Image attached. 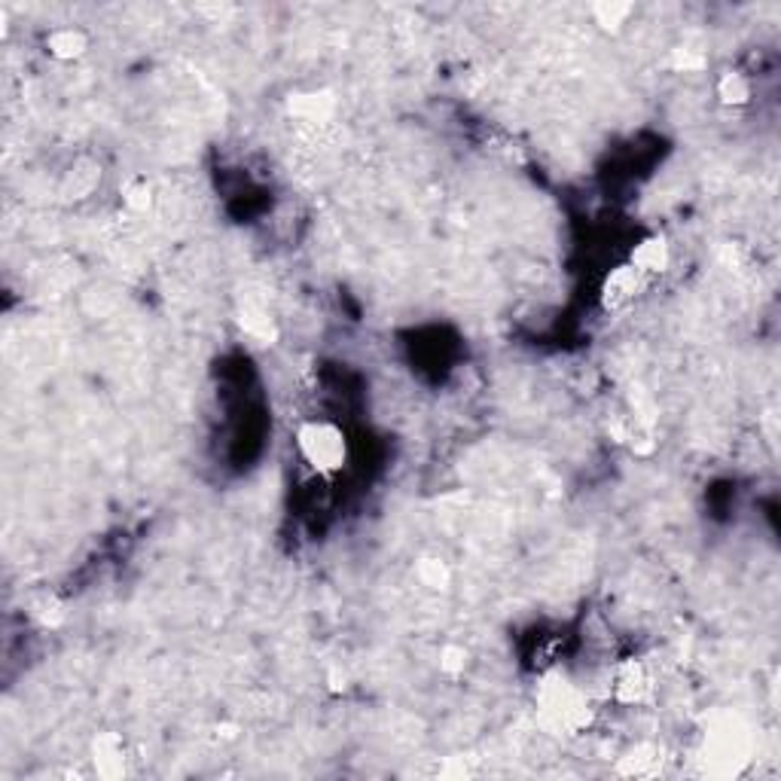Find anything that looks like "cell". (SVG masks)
<instances>
[{
	"mask_svg": "<svg viewBox=\"0 0 781 781\" xmlns=\"http://www.w3.org/2000/svg\"><path fill=\"white\" fill-rule=\"evenodd\" d=\"M656 766H660V751L653 745H638L626 757H620V772L623 776H651Z\"/></svg>",
	"mask_w": 781,
	"mask_h": 781,
	"instance_id": "15",
	"label": "cell"
},
{
	"mask_svg": "<svg viewBox=\"0 0 781 781\" xmlns=\"http://www.w3.org/2000/svg\"><path fill=\"white\" fill-rule=\"evenodd\" d=\"M65 617H68V610H65V605H58V601H43L40 605V610H37V620L43 626H58V623H65Z\"/></svg>",
	"mask_w": 781,
	"mask_h": 781,
	"instance_id": "19",
	"label": "cell"
},
{
	"mask_svg": "<svg viewBox=\"0 0 781 781\" xmlns=\"http://www.w3.org/2000/svg\"><path fill=\"white\" fill-rule=\"evenodd\" d=\"M327 681H330V690H333V693H342L345 683H349V678H345L339 669H333L330 674H327Z\"/></svg>",
	"mask_w": 781,
	"mask_h": 781,
	"instance_id": "21",
	"label": "cell"
},
{
	"mask_svg": "<svg viewBox=\"0 0 781 781\" xmlns=\"http://www.w3.org/2000/svg\"><path fill=\"white\" fill-rule=\"evenodd\" d=\"M635 16V6L626 4V0H601V4L592 6V19H596V25L601 31H623L629 19Z\"/></svg>",
	"mask_w": 781,
	"mask_h": 781,
	"instance_id": "11",
	"label": "cell"
},
{
	"mask_svg": "<svg viewBox=\"0 0 781 781\" xmlns=\"http://www.w3.org/2000/svg\"><path fill=\"white\" fill-rule=\"evenodd\" d=\"M98 181H101V168L95 162H77L70 168V174L65 177V193L70 199H86V195L98 186Z\"/></svg>",
	"mask_w": 781,
	"mask_h": 781,
	"instance_id": "12",
	"label": "cell"
},
{
	"mask_svg": "<svg viewBox=\"0 0 781 781\" xmlns=\"http://www.w3.org/2000/svg\"><path fill=\"white\" fill-rule=\"evenodd\" d=\"M669 68L674 70V74H699V70H705V68H708V58H705L699 49L678 47V49H672V56H669Z\"/></svg>",
	"mask_w": 781,
	"mask_h": 781,
	"instance_id": "17",
	"label": "cell"
},
{
	"mask_svg": "<svg viewBox=\"0 0 781 781\" xmlns=\"http://www.w3.org/2000/svg\"><path fill=\"white\" fill-rule=\"evenodd\" d=\"M647 284V275H641L635 269V266H617V269H610V275L605 278V284H601V303H605L608 308H620L626 306L629 299H635L638 293L644 290Z\"/></svg>",
	"mask_w": 781,
	"mask_h": 781,
	"instance_id": "7",
	"label": "cell"
},
{
	"mask_svg": "<svg viewBox=\"0 0 781 781\" xmlns=\"http://www.w3.org/2000/svg\"><path fill=\"white\" fill-rule=\"evenodd\" d=\"M415 577H419V583L428 586V589L443 592V589H449V583H452V568L437 556H424L419 558V565H415Z\"/></svg>",
	"mask_w": 781,
	"mask_h": 781,
	"instance_id": "14",
	"label": "cell"
},
{
	"mask_svg": "<svg viewBox=\"0 0 781 781\" xmlns=\"http://www.w3.org/2000/svg\"><path fill=\"white\" fill-rule=\"evenodd\" d=\"M672 263V247L665 242V235H647L644 242L635 245L629 266H635L641 275H662Z\"/></svg>",
	"mask_w": 781,
	"mask_h": 781,
	"instance_id": "8",
	"label": "cell"
},
{
	"mask_svg": "<svg viewBox=\"0 0 781 781\" xmlns=\"http://www.w3.org/2000/svg\"><path fill=\"white\" fill-rule=\"evenodd\" d=\"M43 47L56 61H77L86 56L89 34L83 28H74V25H65V28H52L43 37Z\"/></svg>",
	"mask_w": 781,
	"mask_h": 781,
	"instance_id": "9",
	"label": "cell"
},
{
	"mask_svg": "<svg viewBox=\"0 0 781 781\" xmlns=\"http://www.w3.org/2000/svg\"><path fill=\"white\" fill-rule=\"evenodd\" d=\"M705 776L712 778H739L754 760V733L751 724L735 712H717L708 717L703 751H699Z\"/></svg>",
	"mask_w": 781,
	"mask_h": 781,
	"instance_id": "1",
	"label": "cell"
},
{
	"mask_svg": "<svg viewBox=\"0 0 781 781\" xmlns=\"http://www.w3.org/2000/svg\"><path fill=\"white\" fill-rule=\"evenodd\" d=\"M437 662H440V672H443V674H449V678H458V674L467 672L470 653H467V647H461V644H443Z\"/></svg>",
	"mask_w": 781,
	"mask_h": 781,
	"instance_id": "18",
	"label": "cell"
},
{
	"mask_svg": "<svg viewBox=\"0 0 781 781\" xmlns=\"http://www.w3.org/2000/svg\"><path fill=\"white\" fill-rule=\"evenodd\" d=\"M287 113L299 122L321 126L336 113V98L327 89H308V92H293L287 98Z\"/></svg>",
	"mask_w": 781,
	"mask_h": 781,
	"instance_id": "6",
	"label": "cell"
},
{
	"mask_svg": "<svg viewBox=\"0 0 781 781\" xmlns=\"http://www.w3.org/2000/svg\"><path fill=\"white\" fill-rule=\"evenodd\" d=\"M610 693L620 705L638 708L647 705L653 699V674L641 660H623L614 669V683H610Z\"/></svg>",
	"mask_w": 781,
	"mask_h": 781,
	"instance_id": "4",
	"label": "cell"
},
{
	"mask_svg": "<svg viewBox=\"0 0 781 781\" xmlns=\"http://www.w3.org/2000/svg\"><path fill=\"white\" fill-rule=\"evenodd\" d=\"M122 202H126L129 211H147L153 205V186H150L147 177H131L122 186Z\"/></svg>",
	"mask_w": 781,
	"mask_h": 781,
	"instance_id": "16",
	"label": "cell"
},
{
	"mask_svg": "<svg viewBox=\"0 0 781 781\" xmlns=\"http://www.w3.org/2000/svg\"><path fill=\"white\" fill-rule=\"evenodd\" d=\"M217 733L224 735V739H235V735H238V726H235V724H220Z\"/></svg>",
	"mask_w": 781,
	"mask_h": 781,
	"instance_id": "22",
	"label": "cell"
},
{
	"mask_svg": "<svg viewBox=\"0 0 781 781\" xmlns=\"http://www.w3.org/2000/svg\"><path fill=\"white\" fill-rule=\"evenodd\" d=\"M751 95H754L751 79L739 74V70H726L717 79V98H721L724 108H745L751 101Z\"/></svg>",
	"mask_w": 781,
	"mask_h": 781,
	"instance_id": "10",
	"label": "cell"
},
{
	"mask_svg": "<svg viewBox=\"0 0 781 781\" xmlns=\"http://www.w3.org/2000/svg\"><path fill=\"white\" fill-rule=\"evenodd\" d=\"M440 776H455V778H461V776H467V766H464V763H461L458 757H449L446 766H440Z\"/></svg>",
	"mask_w": 781,
	"mask_h": 781,
	"instance_id": "20",
	"label": "cell"
},
{
	"mask_svg": "<svg viewBox=\"0 0 781 781\" xmlns=\"http://www.w3.org/2000/svg\"><path fill=\"white\" fill-rule=\"evenodd\" d=\"M89 760L98 778L104 781H120L129 772V757H126V742L120 733L104 730L89 742Z\"/></svg>",
	"mask_w": 781,
	"mask_h": 781,
	"instance_id": "5",
	"label": "cell"
},
{
	"mask_svg": "<svg viewBox=\"0 0 781 781\" xmlns=\"http://www.w3.org/2000/svg\"><path fill=\"white\" fill-rule=\"evenodd\" d=\"M537 724L553 735H580L596 717L589 696L565 672H547L535 690Z\"/></svg>",
	"mask_w": 781,
	"mask_h": 781,
	"instance_id": "2",
	"label": "cell"
},
{
	"mask_svg": "<svg viewBox=\"0 0 781 781\" xmlns=\"http://www.w3.org/2000/svg\"><path fill=\"white\" fill-rule=\"evenodd\" d=\"M297 449L315 474H339L349 464V440L333 422H306L297 428Z\"/></svg>",
	"mask_w": 781,
	"mask_h": 781,
	"instance_id": "3",
	"label": "cell"
},
{
	"mask_svg": "<svg viewBox=\"0 0 781 781\" xmlns=\"http://www.w3.org/2000/svg\"><path fill=\"white\" fill-rule=\"evenodd\" d=\"M238 324H242V330H245L247 336H254V339H263V342H272L275 336H278V330H275V324H272V318L266 315V308L256 306V303H247V306L242 308V315H238Z\"/></svg>",
	"mask_w": 781,
	"mask_h": 781,
	"instance_id": "13",
	"label": "cell"
}]
</instances>
